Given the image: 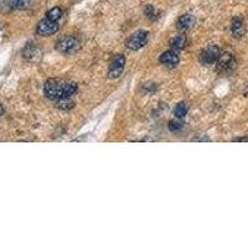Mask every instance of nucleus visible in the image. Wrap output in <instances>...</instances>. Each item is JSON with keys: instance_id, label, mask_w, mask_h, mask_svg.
Segmentation results:
<instances>
[{"instance_id": "8", "label": "nucleus", "mask_w": 248, "mask_h": 248, "mask_svg": "<svg viewBox=\"0 0 248 248\" xmlns=\"http://www.w3.org/2000/svg\"><path fill=\"white\" fill-rule=\"evenodd\" d=\"M159 62L161 65H164L168 68H175L179 65L180 59H179L178 54L175 51H165L164 54H161V56L159 57Z\"/></svg>"}, {"instance_id": "14", "label": "nucleus", "mask_w": 248, "mask_h": 248, "mask_svg": "<svg viewBox=\"0 0 248 248\" xmlns=\"http://www.w3.org/2000/svg\"><path fill=\"white\" fill-rule=\"evenodd\" d=\"M62 9L59 8V6H55V8L50 9L47 13H46V17L50 20H52V21H56V23H59V20L62 17Z\"/></svg>"}, {"instance_id": "15", "label": "nucleus", "mask_w": 248, "mask_h": 248, "mask_svg": "<svg viewBox=\"0 0 248 248\" xmlns=\"http://www.w3.org/2000/svg\"><path fill=\"white\" fill-rule=\"evenodd\" d=\"M56 107L62 110H70L75 107L74 101H71V98H62L56 101Z\"/></svg>"}, {"instance_id": "20", "label": "nucleus", "mask_w": 248, "mask_h": 248, "mask_svg": "<svg viewBox=\"0 0 248 248\" xmlns=\"http://www.w3.org/2000/svg\"><path fill=\"white\" fill-rule=\"evenodd\" d=\"M233 141H241V143H243V141H247L248 143V137H241V138H236V139H233Z\"/></svg>"}, {"instance_id": "9", "label": "nucleus", "mask_w": 248, "mask_h": 248, "mask_svg": "<svg viewBox=\"0 0 248 248\" xmlns=\"http://www.w3.org/2000/svg\"><path fill=\"white\" fill-rule=\"evenodd\" d=\"M23 55L28 61L36 62L41 59L43 52H41V50L37 47L36 44H28V45L25 46V48H24Z\"/></svg>"}, {"instance_id": "3", "label": "nucleus", "mask_w": 248, "mask_h": 248, "mask_svg": "<svg viewBox=\"0 0 248 248\" xmlns=\"http://www.w3.org/2000/svg\"><path fill=\"white\" fill-rule=\"evenodd\" d=\"M215 65H216V71L218 74H230V72H232L236 68L237 61L232 54H230V52H223L218 57V60H217Z\"/></svg>"}, {"instance_id": "7", "label": "nucleus", "mask_w": 248, "mask_h": 248, "mask_svg": "<svg viewBox=\"0 0 248 248\" xmlns=\"http://www.w3.org/2000/svg\"><path fill=\"white\" fill-rule=\"evenodd\" d=\"M57 30H59V23L45 17V19H43L39 24H37L36 34L40 35V36L47 37L51 36V35L56 34Z\"/></svg>"}, {"instance_id": "2", "label": "nucleus", "mask_w": 248, "mask_h": 248, "mask_svg": "<svg viewBox=\"0 0 248 248\" xmlns=\"http://www.w3.org/2000/svg\"><path fill=\"white\" fill-rule=\"evenodd\" d=\"M82 45L79 40L74 36H65L60 39L56 43V50L60 54L63 55H74L81 50Z\"/></svg>"}, {"instance_id": "4", "label": "nucleus", "mask_w": 248, "mask_h": 248, "mask_svg": "<svg viewBox=\"0 0 248 248\" xmlns=\"http://www.w3.org/2000/svg\"><path fill=\"white\" fill-rule=\"evenodd\" d=\"M222 54V50L218 45H210L203 48L200 54V62L203 66L215 65L218 57Z\"/></svg>"}, {"instance_id": "16", "label": "nucleus", "mask_w": 248, "mask_h": 248, "mask_svg": "<svg viewBox=\"0 0 248 248\" xmlns=\"http://www.w3.org/2000/svg\"><path fill=\"white\" fill-rule=\"evenodd\" d=\"M16 9V1L15 0H0V10L4 13L12 12Z\"/></svg>"}, {"instance_id": "11", "label": "nucleus", "mask_w": 248, "mask_h": 248, "mask_svg": "<svg viewBox=\"0 0 248 248\" xmlns=\"http://www.w3.org/2000/svg\"><path fill=\"white\" fill-rule=\"evenodd\" d=\"M231 34L234 39H242L246 34V25L241 17H234L231 23Z\"/></svg>"}, {"instance_id": "5", "label": "nucleus", "mask_w": 248, "mask_h": 248, "mask_svg": "<svg viewBox=\"0 0 248 248\" xmlns=\"http://www.w3.org/2000/svg\"><path fill=\"white\" fill-rule=\"evenodd\" d=\"M149 32L147 30H138L127 40V47L132 51H138L148 44Z\"/></svg>"}, {"instance_id": "23", "label": "nucleus", "mask_w": 248, "mask_h": 248, "mask_svg": "<svg viewBox=\"0 0 248 248\" xmlns=\"http://www.w3.org/2000/svg\"><path fill=\"white\" fill-rule=\"evenodd\" d=\"M247 92H248V86H247Z\"/></svg>"}, {"instance_id": "22", "label": "nucleus", "mask_w": 248, "mask_h": 248, "mask_svg": "<svg viewBox=\"0 0 248 248\" xmlns=\"http://www.w3.org/2000/svg\"><path fill=\"white\" fill-rule=\"evenodd\" d=\"M3 114V107H1V103H0V117Z\"/></svg>"}, {"instance_id": "13", "label": "nucleus", "mask_w": 248, "mask_h": 248, "mask_svg": "<svg viewBox=\"0 0 248 248\" xmlns=\"http://www.w3.org/2000/svg\"><path fill=\"white\" fill-rule=\"evenodd\" d=\"M187 112H189V105H187L186 102H180V103H178L174 109L175 117L180 119H183L184 117L187 114Z\"/></svg>"}, {"instance_id": "21", "label": "nucleus", "mask_w": 248, "mask_h": 248, "mask_svg": "<svg viewBox=\"0 0 248 248\" xmlns=\"http://www.w3.org/2000/svg\"><path fill=\"white\" fill-rule=\"evenodd\" d=\"M192 141H210V139L207 137H205V138H195L192 139Z\"/></svg>"}, {"instance_id": "6", "label": "nucleus", "mask_w": 248, "mask_h": 248, "mask_svg": "<svg viewBox=\"0 0 248 248\" xmlns=\"http://www.w3.org/2000/svg\"><path fill=\"white\" fill-rule=\"evenodd\" d=\"M124 67H125V57L122 54H117L116 56L113 57L109 68H108V77L110 79L119 78L123 74Z\"/></svg>"}, {"instance_id": "17", "label": "nucleus", "mask_w": 248, "mask_h": 248, "mask_svg": "<svg viewBox=\"0 0 248 248\" xmlns=\"http://www.w3.org/2000/svg\"><path fill=\"white\" fill-rule=\"evenodd\" d=\"M168 128L171 133H179L184 128V123L180 121V118L174 119V121H170L168 124Z\"/></svg>"}, {"instance_id": "1", "label": "nucleus", "mask_w": 248, "mask_h": 248, "mask_svg": "<svg viewBox=\"0 0 248 248\" xmlns=\"http://www.w3.org/2000/svg\"><path fill=\"white\" fill-rule=\"evenodd\" d=\"M78 90L76 82L65 78H50L44 85V93L46 98L59 101L62 98H71Z\"/></svg>"}, {"instance_id": "12", "label": "nucleus", "mask_w": 248, "mask_h": 248, "mask_svg": "<svg viewBox=\"0 0 248 248\" xmlns=\"http://www.w3.org/2000/svg\"><path fill=\"white\" fill-rule=\"evenodd\" d=\"M187 44H189V40H187L186 35L184 34L176 35V36H174L171 40H170V46H171L172 50H176V51L184 50V48L187 46Z\"/></svg>"}, {"instance_id": "10", "label": "nucleus", "mask_w": 248, "mask_h": 248, "mask_svg": "<svg viewBox=\"0 0 248 248\" xmlns=\"http://www.w3.org/2000/svg\"><path fill=\"white\" fill-rule=\"evenodd\" d=\"M195 23H196V19H195L194 15L190 14V13H186V14L181 15L178 19V21H176V28L180 31H187L195 25Z\"/></svg>"}, {"instance_id": "19", "label": "nucleus", "mask_w": 248, "mask_h": 248, "mask_svg": "<svg viewBox=\"0 0 248 248\" xmlns=\"http://www.w3.org/2000/svg\"><path fill=\"white\" fill-rule=\"evenodd\" d=\"M16 1V9H25L28 8L31 0H15Z\"/></svg>"}, {"instance_id": "18", "label": "nucleus", "mask_w": 248, "mask_h": 248, "mask_svg": "<svg viewBox=\"0 0 248 248\" xmlns=\"http://www.w3.org/2000/svg\"><path fill=\"white\" fill-rule=\"evenodd\" d=\"M145 15L149 20H155L159 17V12L153 5H148L145 8Z\"/></svg>"}]
</instances>
